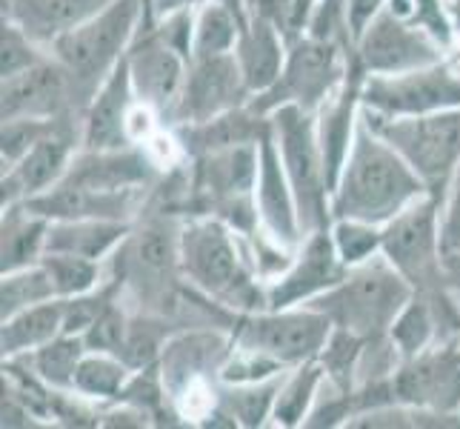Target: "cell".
Instances as JSON below:
<instances>
[{"label": "cell", "mask_w": 460, "mask_h": 429, "mask_svg": "<svg viewBox=\"0 0 460 429\" xmlns=\"http://www.w3.org/2000/svg\"><path fill=\"white\" fill-rule=\"evenodd\" d=\"M112 4L115 0H0L4 18L18 23L43 49Z\"/></svg>", "instance_id": "603a6c76"}, {"label": "cell", "mask_w": 460, "mask_h": 429, "mask_svg": "<svg viewBox=\"0 0 460 429\" xmlns=\"http://www.w3.org/2000/svg\"><path fill=\"white\" fill-rule=\"evenodd\" d=\"M323 367L321 361L312 358L300 367H292L287 372L280 384V392L275 398V409H272V426H283V429H295L304 426L309 409L317 398V392L323 387Z\"/></svg>", "instance_id": "f1b7e54d"}, {"label": "cell", "mask_w": 460, "mask_h": 429, "mask_svg": "<svg viewBox=\"0 0 460 429\" xmlns=\"http://www.w3.org/2000/svg\"><path fill=\"white\" fill-rule=\"evenodd\" d=\"M0 426L4 429H29V426H43L38 416L31 412L18 395L4 387V398H0Z\"/></svg>", "instance_id": "f6af8a7d"}, {"label": "cell", "mask_w": 460, "mask_h": 429, "mask_svg": "<svg viewBox=\"0 0 460 429\" xmlns=\"http://www.w3.org/2000/svg\"><path fill=\"white\" fill-rule=\"evenodd\" d=\"M132 372L135 370L120 355L86 349L81 367L75 372V392H81L84 398L94 404H112L123 395Z\"/></svg>", "instance_id": "f546056e"}, {"label": "cell", "mask_w": 460, "mask_h": 429, "mask_svg": "<svg viewBox=\"0 0 460 429\" xmlns=\"http://www.w3.org/2000/svg\"><path fill=\"white\" fill-rule=\"evenodd\" d=\"M440 198L443 195L438 192H426L384 224L380 252L420 295L447 286L440 246Z\"/></svg>", "instance_id": "ba28073f"}, {"label": "cell", "mask_w": 460, "mask_h": 429, "mask_svg": "<svg viewBox=\"0 0 460 429\" xmlns=\"http://www.w3.org/2000/svg\"><path fill=\"white\" fill-rule=\"evenodd\" d=\"M389 341L394 344V349H398L403 361L420 355L423 349H429L432 344H440L438 317L432 312L429 300L415 292V298L403 307V312L394 317V324L389 329Z\"/></svg>", "instance_id": "d6a6232c"}, {"label": "cell", "mask_w": 460, "mask_h": 429, "mask_svg": "<svg viewBox=\"0 0 460 429\" xmlns=\"http://www.w3.org/2000/svg\"><path fill=\"white\" fill-rule=\"evenodd\" d=\"M149 189L132 192H98L69 181H60L46 192L23 201L29 210L40 212L49 220H75V218H109V220H135L146 203Z\"/></svg>", "instance_id": "44dd1931"}, {"label": "cell", "mask_w": 460, "mask_h": 429, "mask_svg": "<svg viewBox=\"0 0 460 429\" xmlns=\"http://www.w3.org/2000/svg\"><path fill=\"white\" fill-rule=\"evenodd\" d=\"M280 372H287V367L278 363L275 358L258 353V349L234 344L232 355L226 358V363L217 372V380H224V384H255V380L275 378Z\"/></svg>", "instance_id": "b9f144b4"}, {"label": "cell", "mask_w": 460, "mask_h": 429, "mask_svg": "<svg viewBox=\"0 0 460 429\" xmlns=\"http://www.w3.org/2000/svg\"><path fill=\"white\" fill-rule=\"evenodd\" d=\"M183 6H198V0H155V6H152V23L157 18H166V14L183 9Z\"/></svg>", "instance_id": "c3c4849f"}, {"label": "cell", "mask_w": 460, "mask_h": 429, "mask_svg": "<svg viewBox=\"0 0 460 429\" xmlns=\"http://www.w3.org/2000/svg\"><path fill=\"white\" fill-rule=\"evenodd\" d=\"M440 246L447 252H460V164L440 198Z\"/></svg>", "instance_id": "ee69618b"}, {"label": "cell", "mask_w": 460, "mask_h": 429, "mask_svg": "<svg viewBox=\"0 0 460 429\" xmlns=\"http://www.w3.org/2000/svg\"><path fill=\"white\" fill-rule=\"evenodd\" d=\"M358 416V404H355V392L335 387L332 380L323 378V387L317 392V398L306 416L309 429H335V426H349L352 418Z\"/></svg>", "instance_id": "60d3db41"}, {"label": "cell", "mask_w": 460, "mask_h": 429, "mask_svg": "<svg viewBox=\"0 0 460 429\" xmlns=\"http://www.w3.org/2000/svg\"><path fill=\"white\" fill-rule=\"evenodd\" d=\"M386 6L394 14H401L403 21L426 29L438 43L447 46V49L457 38L449 21V12H447V0H389Z\"/></svg>", "instance_id": "ab89813d"}, {"label": "cell", "mask_w": 460, "mask_h": 429, "mask_svg": "<svg viewBox=\"0 0 460 429\" xmlns=\"http://www.w3.org/2000/svg\"><path fill=\"white\" fill-rule=\"evenodd\" d=\"M352 58L355 43L321 40L304 31V35L289 40L287 63H283L278 84L255 94L249 103L261 115H272L283 103H295L309 109V112H317L343 84L349 67H352Z\"/></svg>", "instance_id": "52a82bcc"}, {"label": "cell", "mask_w": 460, "mask_h": 429, "mask_svg": "<svg viewBox=\"0 0 460 429\" xmlns=\"http://www.w3.org/2000/svg\"><path fill=\"white\" fill-rule=\"evenodd\" d=\"M40 264L46 273H49L58 298H75V295L92 292L94 286H101L106 281L103 261L69 255V252H43Z\"/></svg>", "instance_id": "e575fe53"}, {"label": "cell", "mask_w": 460, "mask_h": 429, "mask_svg": "<svg viewBox=\"0 0 460 429\" xmlns=\"http://www.w3.org/2000/svg\"><path fill=\"white\" fill-rule=\"evenodd\" d=\"M135 220H109V218H75L52 220L46 235V252H69L92 261H109L115 249L132 232Z\"/></svg>", "instance_id": "d4e9b609"}, {"label": "cell", "mask_w": 460, "mask_h": 429, "mask_svg": "<svg viewBox=\"0 0 460 429\" xmlns=\"http://www.w3.org/2000/svg\"><path fill=\"white\" fill-rule=\"evenodd\" d=\"M398 404L460 412V344L440 341L403 361L392 375Z\"/></svg>", "instance_id": "e0dca14e"}, {"label": "cell", "mask_w": 460, "mask_h": 429, "mask_svg": "<svg viewBox=\"0 0 460 429\" xmlns=\"http://www.w3.org/2000/svg\"><path fill=\"white\" fill-rule=\"evenodd\" d=\"M443 281H447V290L460 307V252H447L443 255Z\"/></svg>", "instance_id": "7dc6e473"}, {"label": "cell", "mask_w": 460, "mask_h": 429, "mask_svg": "<svg viewBox=\"0 0 460 429\" xmlns=\"http://www.w3.org/2000/svg\"><path fill=\"white\" fill-rule=\"evenodd\" d=\"M249 101H252V92L243 81L241 67H237L234 52L212 55V58H192L189 60L181 98L174 103L166 126L209 121Z\"/></svg>", "instance_id": "5bb4252c"}, {"label": "cell", "mask_w": 460, "mask_h": 429, "mask_svg": "<svg viewBox=\"0 0 460 429\" xmlns=\"http://www.w3.org/2000/svg\"><path fill=\"white\" fill-rule=\"evenodd\" d=\"M289 43L280 35L275 23H269L261 14H252L249 26L241 31L234 46L237 67L243 72V81L252 92V98L278 84V77L287 63Z\"/></svg>", "instance_id": "cb8c5ba5"}, {"label": "cell", "mask_w": 460, "mask_h": 429, "mask_svg": "<svg viewBox=\"0 0 460 429\" xmlns=\"http://www.w3.org/2000/svg\"><path fill=\"white\" fill-rule=\"evenodd\" d=\"M86 355V341L84 335H66L60 332L58 338H52L49 344H43L40 349L26 358V363L35 370L46 384L55 389H75V372L81 367V361Z\"/></svg>", "instance_id": "4dcf8cb0"}, {"label": "cell", "mask_w": 460, "mask_h": 429, "mask_svg": "<svg viewBox=\"0 0 460 429\" xmlns=\"http://www.w3.org/2000/svg\"><path fill=\"white\" fill-rule=\"evenodd\" d=\"M426 192L429 186L420 181V174L372 130L360 109L352 147L332 186V220H363L384 227Z\"/></svg>", "instance_id": "6da1fadb"}, {"label": "cell", "mask_w": 460, "mask_h": 429, "mask_svg": "<svg viewBox=\"0 0 460 429\" xmlns=\"http://www.w3.org/2000/svg\"><path fill=\"white\" fill-rule=\"evenodd\" d=\"M129 321H132V309L123 304V298L118 292L103 307V312L94 317V324L84 332L86 349H92V353L120 355V349L126 344V332H129Z\"/></svg>", "instance_id": "74e56055"}, {"label": "cell", "mask_w": 460, "mask_h": 429, "mask_svg": "<svg viewBox=\"0 0 460 429\" xmlns=\"http://www.w3.org/2000/svg\"><path fill=\"white\" fill-rule=\"evenodd\" d=\"M363 346H367V338L355 335V332L346 329H332L329 341L323 344L321 355V367L326 372V380H332L335 387L355 392V378H358V363L363 355Z\"/></svg>", "instance_id": "d590c367"}, {"label": "cell", "mask_w": 460, "mask_h": 429, "mask_svg": "<svg viewBox=\"0 0 460 429\" xmlns=\"http://www.w3.org/2000/svg\"><path fill=\"white\" fill-rule=\"evenodd\" d=\"M349 273L341 261L332 229H317L304 237L295 258L280 275L266 281V309H287L309 304L317 295L332 290Z\"/></svg>", "instance_id": "2e32d148"}, {"label": "cell", "mask_w": 460, "mask_h": 429, "mask_svg": "<svg viewBox=\"0 0 460 429\" xmlns=\"http://www.w3.org/2000/svg\"><path fill=\"white\" fill-rule=\"evenodd\" d=\"M174 140L181 143L186 157L209 155L232 147H246V143H261L269 130V115H261L252 103L229 109L224 115H215L200 123H181L169 126Z\"/></svg>", "instance_id": "7402d4cb"}, {"label": "cell", "mask_w": 460, "mask_h": 429, "mask_svg": "<svg viewBox=\"0 0 460 429\" xmlns=\"http://www.w3.org/2000/svg\"><path fill=\"white\" fill-rule=\"evenodd\" d=\"M386 4L389 0H349V26H352V35L358 38L363 26H367Z\"/></svg>", "instance_id": "bcb514c9"}, {"label": "cell", "mask_w": 460, "mask_h": 429, "mask_svg": "<svg viewBox=\"0 0 460 429\" xmlns=\"http://www.w3.org/2000/svg\"><path fill=\"white\" fill-rule=\"evenodd\" d=\"M46 55L49 52L38 40H31L14 21L9 18L0 21V77H12L29 67H35Z\"/></svg>", "instance_id": "f35d334b"}, {"label": "cell", "mask_w": 460, "mask_h": 429, "mask_svg": "<svg viewBox=\"0 0 460 429\" xmlns=\"http://www.w3.org/2000/svg\"><path fill=\"white\" fill-rule=\"evenodd\" d=\"M217 4H224L237 21L243 23V29L249 26V21H252V6H249V0H217Z\"/></svg>", "instance_id": "681fc988"}, {"label": "cell", "mask_w": 460, "mask_h": 429, "mask_svg": "<svg viewBox=\"0 0 460 429\" xmlns=\"http://www.w3.org/2000/svg\"><path fill=\"white\" fill-rule=\"evenodd\" d=\"M232 349L234 338L229 329L189 326L174 332L164 344L161 361H157L172 404L198 380H217V372L232 355Z\"/></svg>", "instance_id": "ac0fdd59"}, {"label": "cell", "mask_w": 460, "mask_h": 429, "mask_svg": "<svg viewBox=\"0 0 460 429\" xmlns=\"http://www.w3.org/2000/svg\"><path fill=\"white\" fill-rule=\"evenodd\" d=\"M287 372L266 378V380H255V384H224V380H215V401L220 409L229 412L237 426H246V429L266 426V424H272L275 398Z\"/></svg>", "instance_id": "83f0119b"}, {"label": "cell", "mask_w": 460, "mask_h": 429, "mask_svg": "<svg viewBox=\"0 0 460 429\" xmlns=\"http://www.w3.org/2000/svg\"><path fill=\"white\" fill-rule=\"evenodd\" d=\"M126 63H129V77L137 101L161 115L166 126L174 103L181 98L189 72V58L178 46H172L161 35V29L152 23L140 26L137 38L132 40L129 52H126Z\"/></svg>", "instance_id": "9a60e30c"}, {"label": "cell", "mask_w": 460, "mask_h": 429, "mask_svg": "<svg viewBox=\"0 0 460 429\" xmlns=\"http://www.w3.org/2000/svg\"><path fill=\"white\" fill-rule=\"evenodd\" d=\"M181 269L186 283L226 309H266V281L255 273L246 237L212 215L186 218L181 227Z\"/></svg>", "instance_id": "7a4b0ae2"}, {"label": "cell", "mask_w": 460, "mask_h": 429, "mask_svg": "<svg viewBox=\"0 0 460 429\" xmlns=\"http://www.w3.org/2000/svg\"><path fill=\"white\" fill-rule=\"evenodd\" d=\"M89 101L75 86L72 75L46 55L40 63L0 81V121L12 118H84Z\"/></svg>", "instance_id": "7c38bea8"}, {"label": "cell", "mask_w": 460, "mask_h": 429, "mask_svg": "<svg viewBox=\"0 0 460 429\" xmlns=\"http://www.w3.org/2000/svg\"><path fill=\"white\" fill-rule=\"evenodd\" d=\"M329 229L346 266H358L375 258L380 252V244H384V227L363 224V220H332Z\"/></svg>", "instance_id": "8d00e7d4"}, {"label": "cell", "mask_w": 460, "mask_h": 429, "mask_svg": "<svg viewBox=\"0 0 460 429\" xmlns=\"http://www.w3.org/2000/svg\"><path fill=\"white\" fill-rule=\"evenodd\" d=\"M363 118L403 161L420 174L429 192L443 195L460 164V109L426 115H377L363 106Z\"/></svg>", "instance_id": "8992f818"}, {"label": "cell", "mask_w": 460, "mask_h": 429, "mask_svg": "<svg viewBox=\"0 0 460 429\" xmlns=\"http://www.w3.org/2000/svg\"><path fill=\"white\" fill-rule=\"evenodd\" d=\"M363 106L377 115H426L460 109V69L449 60L401 75H367Z\"/></svg>", "instance_id": "30bf717a"}, {"label": "cell", "mask_w": 460, "mask_h": 429, "mask_svg": "<svg viewBox=\"0 0 460 429\" xmlns=\"http://www.w3.org/2000/svg\"><path fill=\"white\" fill-rule=\"evenodd\" d=\"M55 298V283L43 264L12 269V273H4V278H0V321Z\"/></svg>", "instance_id": "836d02e7"}, {"label": "cell", "mask_w": 460, "mask_h": 429, "mask_svg": "<svg viewBox=\"0 0 460 429\" xmlns=\"http://www.w3.org/2000/svg\"><path fill=\"white\" fill-rule=\"evenodd\" d=\"M146 23L144 0H115L86 23L75 26L66 35H60L49 52L63 69L72 75L75 86L81 89L86 101L94 98L112 69L129 52L140 26Z\"/></svg>", "instance_id": "277c9868"}, {"label": "cell", "mask_w": 460, "mask_h": 429, "mask_svg": "<svg viewBox=\"0 0 460 429\" xmlns=\"http://www.w3.org/2000/svg\"><path fill=\"white\" fill-rule=\"evenodd\" d=\"M135 103H137V94L132 89L129 63H126V55H123V60L101 84V89L94 92V98L86 106L84 130H81V140H84L81 149L132 147L129 118H132Z\"/></svg>", "instance_id": "ffe728a7"}, {"label": "cell", "mask_w": 460, "mask_h": 429, "mask_svg": "<svg viewBox=\"0 0 460 429\" xmlns=\"http://www.w3.org/2000/svg\"><path fill=\"white\" fill-rule=\"evenodd\" d=\"M258 149H261V169H258L255 203L261 215V229L269 237H275L280 246L297 252V246L304 244V229H300L292 183L280 164V152L272 135V121H269V130L261 138Z\"/></svg>", "instance_id": "d6986e66"}, {"label": "cell", "mask_w": 460, "mask_h": 429, "mask_svg": "<svg viewBox=\"0 0 460 429\" xmlns=\"http://www.w3.org/2000/svg\"><path fill=\"white\" fill-rule=\"evenodd\" d=\"M144 6H146V23L144 26H152V6H155V0H144Z\"/></svg>", "instance_id": "816d5d0a"}, {"label": "cell", "mask_w": 460, "mask_h": 429, "mask_svg": "<svg viewBox=\"0 0 460 429\" xmlns=\"http://www.w3.org/2000/svg\"><path fill=\"white\" fill-rule=\"evenodd\" d=\"M335 324L309 304L287 309H258L237 317L232 338L237 346L258 349L287 370L321 355Z\"/></svg>", "instance_id": "9c48e42d"}, {"label": "cell", "mask_w": 460, "mask_h": 429, "mask_svg": "<svg viewBox=\"0 0 460 429\" xmlns=\"http://www.w3.org/2000/svg\"><path fill=\"white\" fill-rule=\"evenodd\" d=\"M60 118L55 121H40V118H12L0 123V164L9 169L18 164L21 157L35 147V143L52 130Z\"/></svg>", "instance_id": "7bdbcfd3"}, {"label": "cell", "mask_w": 460, "mask_h": 429, "mask_svg": "<svg viewBox=\"0 0 460 429\" xmlns=\"http://www.w3.org/2000/svg\"><path fill=\"white\" fill-rule=\"evenodd\" d=\"M447 46L429 31L403 21L389 6L380 9L355 38V55L367 75H401L447 60Z\"/></svg>", "instance_id": "8fae6325"}, {"label": "cell", "mask_w": 460, "mask_h": 429, "mask_svg": "<svg viewBox=\"0 0 460 429\" xmlns=\"http://www.w3.org/2000/svg\"><path fill=\"white\" fill-rule=\"evenodd\" d=\"M84 118H60L18 164L0 172V210L12 203H23L63 181L75 155L81 152Z\"/></svg>", "instance_id": "4fadbf2b"}, {"label": "cell", "mask_w": 460, "mask_h": 429, "mask_svg": "<svg viewBox=\"0 0 460 429\" xmlns=\"http://www.w3.org/2000/svg\"><path fill=\"white\" fill-rule=\"evenodd\" d=\"M49 224V218L29 210L26 203L4 206V218H0V275L40 264Z\"/></svg>", "instance_id": "484cf974"}, {"label": "cell", "mask_w": 460, "mask_h": 429, "mask_svg": "<svg viewBox=\"0 0 460 429\" xmlns=\"http://www.w3.org/2000/svg\"><path fill=\"white\" fill-rule=\"evenodd\" d=\"M411 298H415V286L389 264L384 252H377L375 258L349 266L341 283L309 300V307L329 315L338 329L372 341L389 335L394 317Z\"/></svg>", "instance_id": "3957f363"}, {"label": "cell", "mask_w": 460, "mask_h": 429, "mask_svg": "<svg viewBox=\"0 0 460 429\" xmlns=\"http://www.w3.org/2000/svg\"><path fill=\"white\" fill-rule=\"evenodd\" d=\"M272 135L280 152V164L292 183L297 201V218L304 237L309 232L332 227V189L321 140H317L314 112L295 103L278 106L272 115Z\"/></svg>", "instance_id": "5b68a950"}, {"label": "cell", "mask_w": 460, "mask_h": 429, "mask_svg": "<svg viewBox=\"0 0 460 429\" xmlns=\"http://www.w3.org/2000/svg\"><path fill=\"white\" fill-rule=\"evenodd\" d=\"M63 332V298L29 307L0 321V355L21 358L49 344Z\"/></svg>", "instance_id": "4316f807"}, {"label": "cell", "mask_w": 460, "mask_h": 429, "mask_svg": "<svg viewBox=\"0 0 460 429\" xmlns=\"http://www.w3.org/2000/svg\"><path fill=\"white\" fill-rule=\"evenodd\" d=\"M447 12H449L455 35H460V0H447Z\"/></svg>", "instance_id": "f907efd6"}, {"label": "cell", "mask_w": 460, "mask_h": 429, "mask_svg": "<svg viewBox=\"0 0 460 429\" xmlns=\"http://www.w3.org/2000/svg\"><path fill=\"white\" fill-rule=\"evenodd\" d=\"M241 31H243V23L237 21L224 4H217V0H200L195 6L192 58H212V55L234 52Z\"/></svg>", "instance_id": "1f68e13d"}]
</instances>
